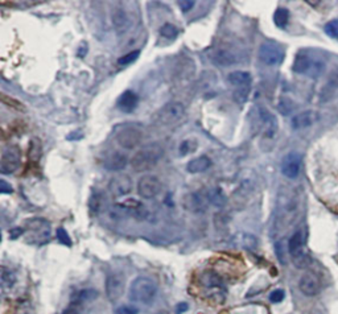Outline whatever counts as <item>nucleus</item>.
Returning <instances> with one entry per match:
<instances>
[{"instance_id":"nucleus-1","label":"nucleus","mask_w":338,"mask_h":314,"mask_svg":"<svg viewBox=\"0 0 338 314\" xmlns=\"http://www.w3.org/2000/svg\"><path fill=\"white\" fill-rule=\"evenodd\" d=\"M163 156H164V149L159 144H148L133 154L131 159V167L135 172H147L156 167Z\"/></svg>"},{"instance_id":"nucleus-2","label":"nucleus","mask_w":338,"mask_h":314,"mask_svg":"<svg viewBox=\"0 0 338 314\" xmlns=\"http://www.w3.org/2000/svg\"><path fill=\"white\" fill-rule=\"evenodd\" d=\"M157 294V285L152 279L146 276L136 277L131 283L128 289V297L133 302L150 304Z\"/></svg>"},{"instance_id":"nucleus-3","label":"nucleus","mask_w":338,"mask_h":314,"mask_svg":"<svg viewBox=\"0 0 338 314\" xmlns=\"http://www.w3.org/2000/svg\"><path fill=\"white\" fill-rule=\"evenodd\" d=\"M294 72L297 74L308 75L312 78H317L322 74L325 69V62L320 58H314L307 51H300L297 53L294 61Z\"/></svg>"},{"instance_id":"nucleus-4","label":"nucleus","mask_w":338,"mask_h":314,"mask_svg":"<svg viewBox=\"0 0 338 314\" xmlns=\"http://www.w3.org/2000/svg\"><path fill=\"white\" fill-rule=\"evenodd\" d=\"M258 56L260 61L267 66H277L283 62L285 53H284V49L276 42L266 41L260 45Z\"/></svg>"},{"instance_id":"nucleus-5","label":"nucleus","mask_w":338,"mask_h":314,"mask_svg":"<svg viewBox=\"0 0 338 314\" xmlns=\"http://www.w3.org/2000/svg\"><path fill=\"white\" fill-rule=\"evenodd\" d=\"M185 116V107L180 102L167 103L164 107H161L157 113V120L163 126H171L177 123Z\"/></svg>"},{"instance_id":"nucleus-6","label":"nucleus","mask_w":338,"mask_h":314,"mask_svg":"<svg viewBox=\"0 0 338 314\" xmlns=\"http://www.w3.org/2000/svg\"><path fill=\"white\" fill-rule=\"evenodd\" d=\"M21 164V150L17 145H8L2 153L0 172L3 174H11L19 169Z\"/></svg>"},{"instance_id":"nucleus-7","label":"nucleus","mask_w":338,"mask_h":314,"mask_svg":"<svg viewBox=\"0 0 338 314\" xmlns=\"http://www.w3.org/2000/svg\"><path fill=\"white\" fill-rule=\"evenodd\" d=\"M161 191V181L154 174H148L137 181V194L144 199L155 198Z\"/></svg>"},{"instance_id":"nucleus-8","label":"nucleus","mask_w":338,"mask_h":314,"mask_svg":"<svg viewBox=\"0 0 338 314\" xmlns=\"http://www.w3.org/2000/svg\"><path fill=\"white\" fill-rule=\"evenodd\" d=\"M106 294L111 302H116L124 294V288H126V280L124 276L119 272H114L109 275L106 279Z\"/></svg>"},{"instance_id":"nucleus-9","label":"nucleus","mask_w":338,"mask_h":314,"mask_svg":"<svg viewBox=\"0 0 338 314\" xmlns=\"http://www.w3.org/2000/svg\"><path fill=\"white\" fill-rule=\"evenodd\" d=\"M141 139H143V133L137 130L136 127L132 126L124 127L116 135V141L124 149H133L141 143Z\"/></svg>"},{"instance_id":"nucleus-10","label":"nucleus","mask_w":338,"mask_h":314,"mask_svg":"<svg viewBox=\"0 0 338 314\" xmlns=\"http://www.w3.org/2000/svg\"><path fill=\"white\" fill-rule=\"evenodd\" d=\"M133 189L132 178L127 174H118L114 176L109 182V191L111 193L113 197L119 198V197H124V195L130 194Z\"/></svg>"},{"instance_id":"nucleus-11","label":"nucleus","mask_w":338,"mask_h":314,"mask_svg":"<svg viewBox=\"0 0 338 314\" xmlns=\"http://www.w3.org/2000/svg\"><path fill=\"white\" fill-rule=\"evenodd\" d=\"M301 169V154L299 152H289L281 161V173L289 180L297 178Z\"/></svg>"},{"instance_id":"nucleus-12","label":"nucleus","mask_w":338,"mask_h":314,"mask_svg":"<svg viewBox=\"0 0 338 314\" xmlns=\"http://www.w3.org/2000/svg\"><path fill=\"white\" fill-rule=\"evenodd\" d=\"M210 58H212V62L214 65L221 66V68L232 66L240 61V57L238 56V53L227 48L215 49L210 55Z\"/></svg>"},{"instance_id":"nucleus-13","label":"nucleus","mask_w":338,"mask_h":314,"mask_svg":"<svg viewBox=\"0 0 338 314\" xmlns=\"http://www.w3.org/2000/svg\"><path fill=\"white\" fill-rule=\"evenodd\" d=\"M111 20H113L114 29L118 34L126 33L132 27V19L123 8H115L111 15Z\"/></svg>"},{"instance_id":"nucleus-14","label":"nucleus","mask_w":338,"mask_h":314,"mask_svg":"<svg viewBox=\"0 0 338 314\" xmlns=\"http://www.w3.org/2000/svg\"><path fill=\"white\" fill-rule=\"evenodd\" d=\"M128 164V157L120 152V150H111L110 153L106 154V159H105V163H103V167L105 169L110 172H119L123 171L124 168Z\"/></svg>"},{"instance_id":"nucleus-15","label":"nucleus","mask_w":338,"mask_h":314,"mask_svg":"<svg viewBox=\"0 0 338 314\" xmlns=\"http://www.w3.org/2000/svg\"><path fill=\"white\" fill-rule=\"evenodd\" d=\"M299 288H300L301 293L307 296V297H313L317 296L321 290V285H320V280L314 276L313 273H305L303 275L299 281Z\"/></svg>"},{"instance_id":"nucleus-16","label":"nucleus","mask_w":338,"mask_h":314,"mask_svg":"<svg viewBox=\"0 0 338 314\" xmlns=\"http://www.w3.org/2000/svg\"><path fill=\"white\" fill-rule=\"evenodd\" d=\"M318 120V114L316 111H303V113H299L292 118L291 120V126L294 130H304L308 127L313 126L316 122Z\"/></svg>"},{"instance_id":"nucleus-17","label":"nucleus","mask_w":338,"mask_h":314,"mask_svg":"<svg viewBox=\"0 0 338 314\" xmlns=\"http://www.w3.org/2000/svg\"><path fill=\"white\" fill-rule=\"evenodd\" d=\"M137 103H139V96H137L136 92H133L132 90H127L118 98L116 106H118L120 111H123L126 114H131L137 107Z\"/></svg>"},{"instance_id":"nucleus-18","label":"nucleus","mask_w":338,"mask_h":314,"mask_svg":"<svg viewBox=\"0 0 338 314\" xmlns=\"http://www.w3.org/2000/svg\"><path fill=\"white\" fill-rule=\"evenodd\" d=\"M259 119L264 127V133L268 137H272L277 130V120L268 110L259 107Z\"/></svg>"},{"instance_id":"nucleus-19","label":"nucleus","mask_w":338,"mask_h":314,"mask_svg":"<svg viewBox=\"0 0 338 314\" xmlns=\"http://www.w3.org/2000/svg\"><path fill=\"white\" fill-rule=\"evenodd\" d=\"M303 247H304V234L299 230L288 240V252L292 256V259L300 256L301 253H304L303 252Z\"/></svg>"},{"instance_id":"nucleus-20","label":"nucleus","mask_w":338,"mask_h":314,"mask_svg":"<svg viewBox=\"0 0 338 314\" xmlns=\"http://www.w3.org/2000/svg\"><path fill=\"white\" fill-rule=\"evenodd\" d=\"M184 206L185 208H188L193 213L204 212L206 207L205 198L201 197L198 193H190V194H186L184 197Z\"/></svg>"},{"instance_id":"nucleus-21","label":"nucleus","mask_w":338,"mask_h":314,"mask_svg":"<svg viewBox=\"0 0 338 314\" xmlns=\"http://www.w3.org/2000/svg\"><path fill=\"white\" fill-rule=\"evenodd\" d=\"M210 167H212V160L208 156H201L189 161L186 165V171L191 174H198L206 172Z\"/></svg>"},{"instance_id":"nucleus-22","label":"nucleus","mask_w":338,"mask_h":314,"mask_svg":"<svg viewBox=\"0 0 338 314\" xmlns=\"http://www.w3.org/2000/svg\"><path fill=\"white\" fill-rule=\"evenodd\" d=\"M206 199L209 203H212L215 207H223L227 203V197H226L225 191L218 186L210 188L206 193Z\"/></svg>"},{"instance_id":"nucleus-23","label":"nucleus","mask_w":338,"mask_h":314,"mask_svg":"<svg viewBox=\"0 0 338 314\" xmlns=\"http://www.w3.org/2000/svg\"><path fill=\"white\" fill-rule=\"evenodd\" d=\"M227 81L230 85L238 87H250L251 85V74L247 72H232L227 75Z\"/></svg>"},{"instance_id":"nucleus-24","label":"nucleus","mask_w":338,"mask_h":314,"mask_svg":"<svg viewBox=\"0 0 338 314\" xmlns=\"http://www.w3.org/2000/svg\"><path fill=\"white\" fill-rule=\"evenodd\" d=\"M338 90V68H335L333 72L330 73L328 78V83L324 87L321 92V98L326 102L334 95V92Z\"/></svg>"},{"instance_id":"nucleus-25","label":"nucleus","mask_w":338,"mask_h":314,"mask_svg":"<svg viewBox=\"0 0 338 314\" xmlns=\"http://www.w3.org/2000/svg\"><path fill=\"white\" fill-rule=\"evenodd\" d=\"M239 247L247 249V251H255L258 248V238L253 234H247V232H243L235 238Z\"/></svg>"},{"instance_id":"nucleus-26","label":"nucleus","mask_w":338,"mask_h":314,"mask_svg":"<svg viewBox=\"0 0 338 314\" xmlns=\"http://www.w3.org/2000/svg\"><path fill=\"white\" fill-rule=\"evenodd\" d=\"M289 11L287 8L284 7H279L276 11H275V14H273V23L276 25L277 28H280V29H284V28L288 25V21H289Z\"/></svg>"},{"instance_id":"nucleus-27","label":"nucleus","mask_w":338,"mask_h":314,"mask_svg":"<svg viewBox=\"0 0 338 314\" xmlns=\"http://www.w3.org/2000/svg\"><path fill=\"white\" fill-rule=\"evenodd\" d=\"M201 281L208 288H218L222 285V279L213 271H208L201 276Z\"/></svg>"},{"instance_id":"nucleus-28","label":"nucleus","mask_w":338,"mask_h":314,"mask_svg":"<svg viewBox=\"0 0 338 314\" xmlns=\"http://www.w3.org/2000/svg\"><path fill=\"white\" fill-rule=\"evenodd\" d=\"M29 159H31L32 161H34V163H37L40 159H41L42 156V145H41V141L38 140L37 137H34V139H32L31 143H29Z\"/></svg>"},{"instance_id":"nucleus-29","label":"nucleus","mask_w":338,"mask_h":314,"mask_svg":"<svg viewBox=\"0 0 338 314\" xmlns=\"http://www.w3.org/2000/svg\"><path fill=\"white\" fill-rule=\"evenodd\" d=\"M98 296L99 293L96 289H82L77 292L74 298L79 304V302H90V301H94Z\"/></svg>"},{"instance_id":"nucleus-30","label":"nucleus","mask_w":338,"mask_h":314,"mask_svg":"<svg viewBox=\"0 0 338 314\" xmlns=\"http://www.w3.org/2000/svg\"><path fill=\"white\" fill-rule=\"evenodd\" d=\"M198 147V141L196 140L195 137H189V139H185L181 144H180V148H178V152L181 156H186V154H190L193 152H196Z\"/></svg>"},{"instance_id":"nucleus-31","label":"nucleus","mask_w":338,"mask_h":314,"mask_svg":"<svg viewBox=\"0 0 338 314\" xmlns=\"http://www.w3.org/2000/svg\"><path fill=\"white\" fill-rule=\"evenodd\" d=\"M16 283V275L12 271L3 268L2 271V287L3 289H11Z\"/></svg>"},{"instance_id":"nucleus-32","label":"nucleus","mask_w":338,"mask_h":314,"mask_svg":"<svg viewBox=\"0 0 338 314\" xmlns=\"http://www.w3.org/2000/svg\"><path fill=\"white\" fill-rule=\"evenodd\" d=\"M249 95H250V87H238L235 89V91L232 92V98L235 100L238 104H245V103L249 100Z\"/></svg>"},{"instance_id":"nucleus-33","label":"nucleus","mask_w":338,"mask_h":314,"mask_svg":"<svg viewBox=\"0 0 338 314\" xmlns=\"http://www.w3.org/2000/svg\"><path fill=\"white\" fill-rule=\"evenodd\" d=\"M160 34L165 38H174V37H177L178 29L176 25L169 24V23H165V24L160 28Z\"/></svg>"},{"instance_id":"nucleus-34","label":"nucleus","mask_w":338,"mask_h":314,"mask_svg":"<svg viewBox=\"0 0 338 314\" xmlns=\"http://www.w3.org/2000/svg\"><path fill=\"white\" fill-rule=\"evenodd\" d=\"M277 110H279L283 115H288V114H291L295 110V104L294 102L291 99H288V98H281V99L279 100V104H277Z\"/></svg>"},{"instance_id":"nucleus-35","label":"nucleus","mask_w":338,"mask_h":314,"mask_svg":"<svg viewBox=\"0 0 338 314\" xmlns=\"http://www.w3.org/2000/svg\"><path fill=\"white\" fill-rule=\"evenodd\" d=\"M325 33L328 34L329 37L337 38L338 37V19H333V20L328 21L324 25Z\"/></svg>"},{"instance_id":"nucleus-36","label":"nucleus","mask_w":338,"mask_h":314,"mask_svg":"<svg viewBox=\"0 0 338 314\" xmlns=\"http://www.w3.org/2000/svg\"><path fill=\"white\" fill-rule=\"evenodd\" d=\"M0 98H2V102H3L4 104H7V106L12 107V109L15 110H19V111H25V106L21 102H19V100L14 99V98H10V96H7L6 94H2Z\"/></svg>"},{"instance_id":"nucleus-37","label":"nucleus","mask_w":338,"mask_h":314,"mask_svg":"<svg viewBox=\"0 0 338 314\" xmlns=\"http://www.w3.org/2000/svg\"><path fill=\"white\" fill-rule=\"evenodd\" d=\"M139 56H140V50H133L131 51V53H128V55L120 57L119 60H118V64H119L120 66L130 65V64L136 61L137 58H139Z\"/></svg>"},{"instance_id":"nucleus-38","label":"nucleus","mask_w":338,"mask_h":314,"mask_svg":"<svg viewBox=\"0 0 338 314\" xmlns=\"http://www.w3.org/2000/svg\"><path fill=\"white\" fill-rule=\"evenodd\" d=\"M56 234H57V239L60 240L62 244H65V246H68V247L72 246V239H70L68 231H66L64 227H60V229H57V232H56Z\"/></svg>"},{"instance_id":"nucleus-39","label":"nucleus","mask_w":338,"mask_h":314,"mask_svg":"<svg viewBox=\"0 0 338 314\" xmlns=\"http://www.w3.org/2000/svg\"><path fill=\"white\" fill-rule=\"evenodd\" d=\"M294 264L297 268H307L311 264V257L305 255V253H301L300 256L294 257Z\"/></svg>"},{"instance_id":"nucleus-40","label":"nucleus","mask_w":338,"mask_h":314,"mask_svg":"<svg viewBox=\"0 0 338 314\" xmlns=\"http://www.w3.org/2000/svg\"><path fill=\"white\" fill-rule=\"evenodd\" d=\"M285 297V293H284L283 289H275L273 292H271L270 294V301L273 304H279Z\"/></svg>"},{"instance_id":"nucleus-41","label":"nucleus","mask_w":338,"mask_h":314,"mask_svg":"<svg viewBox=\"0 0 338 314\" xmlns=\"http://www.w3.org/2000/svg\"><path fill=\"white\" fill-rule=\"evenodd\" d=\"M275 252H276V256L279 259L281 264H285V255H284V246L283 242H276L275 244Z\"/></svg>"},{"instance_id":"nucleus-42","label":"nucleus","mask_w":338,"mask_h":314,"mask_svg":"<svg viewBox=\"0 0 338 314\" xmlns=\"http://www.w3.org/2000/svg\"><path fill=\"white\" fill-rule=\"evenodd\" d=\"M177 4L182 12H188V11H190L191 8L195 7L196 2L195 0H180Z\"/></svg>"},{"instance_id":"nucleus-43","label":"nucleus","mask_w":338,"mask_h":314,"mask_svg":"<svg viewBox=\"0 0 338 314\" xmlns=\"http://www.w3.org/2000/svg\"><path fill=\"white\" fill-rule=\"evenodd\" d=\"M115 313L116 314H137V309L136 307L130 306V305H123V306L118 307Z\"/></svg>"},{"instance_id":"nucleus-44","label":"nucleus","mask_w":338,"mask_h":314,"mask_svg":"<svg viewBox=\"0 0 338 314\" xmlns=\"http://www.w3.org/2000/svg\"><path fill=\"white\" fill-rule=\"evenodd\" d=\"M0 193L2 194H11V193H14V189H12L11 184H8L6 180H0Z\"/></svg>"},{"instance_id":"nucleus-45","label":"nucleus","mask_w":338,"mask_h":314,"mask_svg":"<svg viewBox=\"0 0 338 314\" xmlns=\"http://www.w3.org/2000/svg\"><path fill=\"white\" fill-rule=\"evenodd\" d=\"M23 234H24V229H21V227H14V229L10 230V238L12 240H16Z\"/></svg>"},{"instance_id":"nucleus-46","label":"nucleus","mask_w":338,"mask_h":314,"mask_svg":"<svg viewBox=\"0 0 338 314\" xmlns=\"http://www.w3.org/2000/svg\"><path fill=\"white\" fill-rule=\"evenodd\" d=\"M62 314H79V309L77 305H72V306L66 307L65 310L62 311Z\"/></svg>"},{"instance_id":"nucleus-47","label":"nucleus","mask_w":338,"mask_h":314,"mask_svg":"<svg viewBox=\"0 0 338 314\" xmlns=\"http://www.w3.org/2000/svg\"><path fill=\"white\" fill-rule=\"evenodd\" d=\"M73 135H69L68 136V139L69 140H73V139H74V140H78V139H82L83 137V135L82 133H79V131H75V132H72Z\"/></svg>"},{"instance_id":"nucleus-48","label":"nucleus","mask_w":338,"mask_h":314,"mask_svg":"<svg viewBox=\"0 0 338 314\" xmlns=\"http://www.w3.org/2000/svg\"><path fill=\"white\" fill-rule=\"evenodd\" d=\"M176 310H177V313H178V314L184 313L185 310H188V305L185 304V302H181V304L178 305L177 309H176Z\"/></svg>"}]
</instances>
